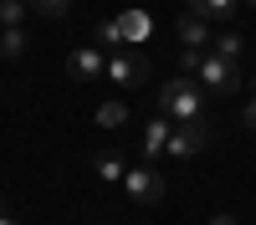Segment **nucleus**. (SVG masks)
I'll return each instance as SVG.
<instances>
[{
  "label": "nucleus",
  "instance_id": "nucleus-1",
  "mask_svg": "<svg viewBox=\"0 0 256 225\" xmlns=\"http://www.w3.org/2000/svg\"><path fill=\"white\" fill-rule=\"evenodd\" d=\"M205 108V87L195 77H169L164 82V92H159V118H169V123H190V118H205L200 113Z\"/></svg>",
  "mask_w": 256,
  "mask_h": 225
},
{
  "label": "nucleus",
  "instance_id": "nucleus-2",
  "mask_svg": "<svg viewBox=\"0 0 256 225\" xmlns=\"http://www.w3.org/2000/svg\"><path fill=\"white\" fill-rule=\"evenodd\" d=\"M210 149V123L205 118H190V123H174L169 133V159H195Z\"/></svg>",
  "mask_w": 256,
  "mask_h": 225
},
{
  "label": "nucleus",
  "instance_id": "nucleus-3",
  "mask_svg": "<svg viewBox=\"0 0 256 225\" xmlns=\"http://www.w3.org/2000/svg\"><path fill=\"white\" fill-rule=\"evenodd\" d=\"M195 82L210 87V92H236V87H241V67H236V61H226V56H216V51H205Z\"/></svg>",
  "mask_w": 256,
  "mask_h": 225
},
{
  "label": "nucleus",
  "instance_id": "nucleus-4",
  "mask_svg": "<svg viewBox=\"0 0 256 225\" xmlns=\"http://www.w3.org/2000/svg\"><path fill=\"white\" fill-rule=\"evenodd\" d=\"M108 77H113L118 92L138 87V82L148 77V56H138V51H113V56H108Z\"/></svg>",
  "mask_w": 256,
  "mask_h": 225
},
{
  "label": "nucleus",
  "instance_id": "nucleus-5",
  "mask_svg": "<svg viewBox=\"0 0 256 225\" xmlns=\"http://www.w3.org/2000/svg\"><path fill=\"white\" fill-rule=\"evenodd\" d=\"M123 190H128V200H138V205H154V200L164 195V179H159V169L138 164V169H128V174H123Z\"/></svg>",
  "mask_w": 256,
  "mask_h": 225
},
{
  "label": "nucleus",
  "instance_id": "nucleus-6",
  "mask_svg": "<svg viewBox=\"0 0 256 225\" xmlns=\"http://www.w3.org/2000/svg\"><path fill=\"white\" fill-rule=\"evenodd\" d=\"M72 77L77 82H92V77H102L108 72V51H98V46H82V51H72Z\"/></svg>",
  "mask_w": 256,
  "mask_h": 225
},
{
  "label": "nucleus",
  "instance_id": "nucleus-7",
  "mask_svg": "<svg viewBox=\"0 0 256 225\" xmlns=\"http://www.w3.org/2000/svg\"><path fill=\"white\" fill-rule=\"evenodd\" d=\"M210 20H200V15H180V46L184 51H210Z\"/></svg>",
  "mask_w": 256,
  "mask_h": 225
},
{
  "label": "nucleus",
  "instance_id": "nucleus-8",
  "mask_svg": "<svg viewBox=\"0 0 256 225\" xmlns=\"http://www.w3.org/2000/svg\"><path fill=\"white\" fill-rule=\"evenodd\" d=\"M169 133H174V123L154 113V118L144 123V154H148V159H159V154H169Z\"/></svg>",
  "mask_w": 256,
  "mask_h": 225
},
{
  "label": "nucleus",
  "instance_id": "nucleus-9",
  "mask_svg": "<svg viewBox=\"0 0 256 225\" xmlns=\"http://www.w3.org/2000/svg\"><path fill=\"white\" fill-rule=\"evenodd\" d=\"M236 10H241V0H190V15H200V20H236Z\"/></svg>",
  "mask_w": 256,
  "mask_h": 225
},
{
  "label": "nucleus",
  "instance_id": "nucleus-10",
  "mask_svg": "<svg viewBox=\"0 0 256 225\" xmlns=\"http://www.w3.org/2000/svg\"><path fill=\"white\" fill-rule=\"evenodd\" d=\"M148 31H154L148 10H123V15H118V36H123V41H148Z\"/></svg>",
  "mask_w": 256,
  "mask_h": 225
},
{
  "label": "nucleus",
  "instance_id": "nucleus-11",
  "mask_svg": "<svg viewBox=\"0 0 256 225\" xmlns=\"http://www.w3.org/2000/svg\"><path fill=\"white\" fill-rule=\"evenodd\" d=\"M92 169H98V179H102V184H123L128 159H123V154H98V159H92Z\"/></svg>",
  "mask_w": 256,
  "mask_h": 225
},
{
  "label": "nucleus",
  "instance_id": "nucleus-12",
  "mask_svg": "<svg viewBox=\"0 0 256 225\" xmlns=\"http://www.w3.org/2000/svg\"><path fill=\"white\" fill-rule=\"evenodd\" d=\"M210 51H216V56H226V61H241V56H246V36H236V31H220L216 41H210Z\"/></svg>",
  "mask_w": 256,
  "mask_h": 225
},
{
  "label": "nucleus",
  "instance_id": "nucleus-13",
  "mask_svg": "<svg viewBox=\"0 0 256 225\" xmlns=\"http://www.w3.org/2000/svg\"><path fill=\"white\" fill-rule=\"evenodd\" d=\"M123 118H128V102L123 97H108L98 108V128H123Z\"/></svg>",
  "mask_w": 256,
  "mask_h": 225
},
{
  "label": "nucleus",
  "instance_id": "nucleus-14",
  "mask_svg": "<svg viewBox=\"0 0 256 225\" xmlns=\"http://www.w3.org/2000/svg\"><path fill=\"white\" fill-rule=\"evenodd\" d=\"M0 56H6V61L26 56V31H20V26H6V31H0Z\"/></svg>",
  "mask_w": 256,
  "mask_h": 225
},
{
  "label": "nucleus",
  "instance_id": "nucleus-15",
  "mask_svg": "<svg viewBox=\"0 0 256 225\" xmlns=\"http://www.w3.org/2000/svg\"><path fill=\"white\" fill-rule=\"evenodd\" d=\"M26 5L36 15H46V20H67L72 15V0H26Z\"/></svg>",
  "mask_w": 256,
  "mask_h": 225
},
{
  "label": "nucleus",
  "instance_id": "nucleus-16",
  "mask_svg": "<svg viewBox=\"0 0 256 225\" xmlns=\"http://www.w3.org/2000/svg\"><path fill=\"white\" fill-rule=\"evenodd\" d=\"M26 0H0V26H20V20H26Z\"/></svg>",
  "mask_w": 256,
  "mask_h": 225
},
{
  "label": "nucleus",
  "instance_id": "nucleus-17",
  "mask_svg": "<svg viewBox=\"0 0 256 225\" xmlns=\"http://www.w3.org/2000/svg\"><path fill=\"white\" fill-rule=\"evenodd\" d=\"M118 46H123V36H118V20H102V31H98V51H108V56H113Z\"/></svg>",
  "mask_w": 256,
  "mask_h": 225
},
{
  "label": "nucleus",
  "instance_id": "nucleus-18",
  "mask_svg": "<svg viewBox=\"0 0 256 225\" xmlns=\"http://www.w3.org/2000/svg\"><path fill=\"white\" fill-rule=\"evenodd\" d=\"M246 128H251V133H256V97H251V102H246Z\"/></svg>",
  "mask_w": 256,
  "mask_h": 225
},
{
  "label": "nucleus",
  "instance_id": "nucleus-19",
  "mask_svg": "<svg viewBox=\"0 0 256 225\" xmlns=\"http://www.w3.org/2000/svg\"><path fill=\"white\" fill-rule=\"evenodd\" d=\"M210 225H241L236 215H216V220H210Z\"/></svg>",
  "mask_w": 256,
  "mask_h": 225
},
{
  "label": "nucleus",
  "instance_id": "nucleus-20",
  "mask_svg": "<svg viewBox=\"0 0 256 225\" xmlns=\"http://www.w3.org/2000/svg\"><path fill=\"white\" fill-rule=\"evenodd\" d=\"M0 225H20V220H16V215H10V210H0Z\"/></svg>",
  "mask_w": 256,
  "mask_h": 225
},
{
  "label": "nucleus",
  "instance_id": "nucleus-21",
  "mask_svg": "<svg viewBox=\"0 0 256 225\" xmlns=\"http://www.w3.org/2000/svg\"><path fill=\"white\" fill-rule=\"evenodd\" d=\"M241 5H251V10H256V0H241Z\"/></svg>",
  "mask_w": 256,
  "mask_h": 225
}]
</instances>
